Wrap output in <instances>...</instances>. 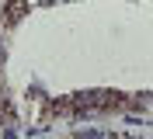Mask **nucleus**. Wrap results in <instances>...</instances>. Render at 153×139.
<instances>
[{
  "label": "nucleus",
  "mask_w": 153,
  "mask_h": 139,
  "mask_svg": "<svg viewBox=\"0 0 153 139\" xmlns=\"http://www.w3.org/2000/svg\"><path fill=\"white\" fill-rule=\"evenodd\" d=\"M21 10H25V0H10V7H7V21H18V18H21Z\"/></svg>",
  "instance_id": "f257e3e1"
},
{
  "label": "nucleus",
  "mask_w": 153,
  "mask_h": 139,
  "mask_svg": "<svg viewBox=\"0 0 153 139\" xmlns=\"http://www.w3.org/2000/svg\"><path fill=\"white\" fill-rule=\"evenodd\" d=\"M0 118H7V101L0 97Z\"/></svg>",
  "instance_id": "f03ea898"
}]
</instances>
